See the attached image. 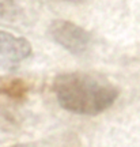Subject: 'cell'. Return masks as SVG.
<instances>
[{"label": "cell", "instance_id": "obj_1", "mask_svg": "<svg viewBox=\"0 0 140 147\" xmlns=\"http://www.w3.org/2000/svg\"><path fill=\"white\" fill-rule=\"evenodd\" d=\"M52 89L63 109L83 116L102 113L118 97V89L108 78L82 71L57 75Z\"/></svg>", "mask_w": 140, "mask_h": 147}, {"label": "cell", "instance_id": "obj_3", "mask_svg": "<svg viewBox=\"0 0 140 147\" xmlns=\"http://www.w3.org/2000/svg\"><path fill=\"white\" fill-rule=\"evenodd\" d=\"M30 55L31 45L26 38L0 30V68H16Z\"/></svg>", "mask_w": 140, "mask_h": 147}, {"label": "cell", "instance_id": "obj_7", "mask_svg": "<svg viewBox=\"0 0 140 147\" xmlns=\"http://www.w3.org/2000/svg\"><path fill=\"white\" fill-rule=\"evenodd\" d=\"M64 1H69V3H84L88 0H64Z\"/></svg>", "mask_w": 140, "mask_h": 147}, {"label": "cell", "instance_id": "obj_5", "mask_svg": "<svg viewBox=\"0 0 140 147\" xmlns=\"http://www.w3.org/2000/svg\"><path fill=\"white\" fill-rule=\"evenodd\" d=\"M0 93L14 100H22L27 94V86L23 80L11 79L0 83Z\"/></svg>", "mask_w": 140, "mask_h": 147}, {"label": "cell", "instance_id": "obj_2", "mask_svg": "<svg viewBox=\"0 0 140 147\" xmlns=\"http://www.w3.org/2000/svg\"><path fill=\"white\" fill-rule=\"evenodd\" d=\"M49 34L53 41L73 55L84 53L91 42L90 34L83 27L64 19L53 21L49 26Z\"/></svg>", "mask_w": 140, "mask_h": 147}, {"label": "cell", "instance_id": "obj_6", "mask_svg": "<svg viewBox=\"0 0 140 147\" xmlns=\"http://www.w3.org/2000/svg\"><path fill=\"white\" fill-rule=\"evenodd\" d=\"M10 147H65V146L57 142H50V140H38V142H31V143H21V144H15V146H10Z\"/></svg>", "mask_w": 140, "mask_h": 147}, {"label": "cell", "instance_id": "obj_4", "mask_svg": "<svg viewBox=\"0 0 140 147\" xmlns=\"http://www.w3.org/2000/svg\"><path fill=\"white\" fill-rule=\"evenodd\" d=\"M25 7L22 0H0V23H16L23 21Z\"/></svg>", "mask_w": 140, "mask_h": 147}]
</instances>
